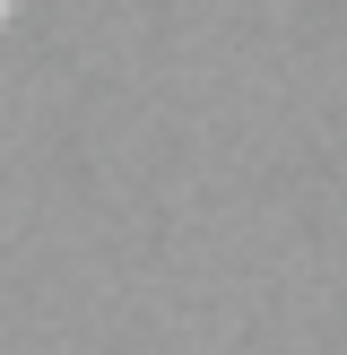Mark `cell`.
I'll return each instance as SVG.
<instances>
[{"mask_svg": "<svg viewBox=\"0 0 347 355\" xmlns=\"http://www.w3.org/2000/svg\"><path fill=\"white\" fill-rule=\"evenodd\" d=\"M9 17H17V0H0V26H9Z\"/></svg>", "mask_w": 347, "mask_h": 355, "instance_id": "1", "label": "cell"}]
</instances>
